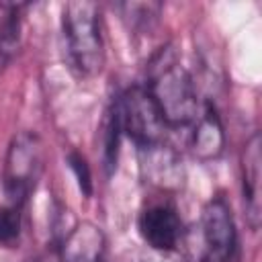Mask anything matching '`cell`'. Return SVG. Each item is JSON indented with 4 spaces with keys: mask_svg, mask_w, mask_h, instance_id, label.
Masks as SVG:
<instances>
[{
    "mask_svg": "<svg viewBox=\"0 0 262 262\" xmlns=\"http://www.w3.org/2000/svg\"><path fill=\"white\" fill-rule=\"evenodd\" d=\"M25 4L0 2V70H4L20 47V27Z\"/></svg>",
    "mask_w": 262,
    "mask_h": 262,
    "instance_id": "8fae6325",
    "label": "cell"
},
{
    "mask_svg": "<svg viewBox=\"0 0 262 262\" xmlns=\"http://www.w3.org/2000/svg\"><path fill=\"white\" fill-rule=\"evenodd\" d=\"M106 239L98 225L82 221L72 225L57 244L59 262H104Z\"/></svg>",
    "mask_w": 262,
    "mask_h": 262,
    "instance_id": "52a82bcc",
    "label": "cell"
},
{
    "mask_svg": "<svg viewBox=\"0 0 262 262\" xmlns=\"http://www.w3.org/2000/svg\"><path fill=\"white\" fill-rule=\"evenodd\" d=\"M141 239L156 252H174L184 235V223L178 207L168 196L145 203L137 217Z\"/></svg>",
    "mask_w": 262,
    "mask_h": 262,
    "instance_id": "8992f818",
    "label": "cell"
},
{
    "mask_svg": "<svg viewBox=\"0 0 262 262\" xmlns=\"http://www.w3.org/2000/svg\"><path fill=\"white\" fill-rule=\"evenodd\" d=\"M61 33L72 72L80 78L100 74L104 66V35L98 4L88 0L66 2L61 6Z\"/></svg>",
    "mask_w": 262,
    "mask_h": 262,
    "instance_id": "7a4b0ae2",
    "label": "cell"
},
{
    "mask_svg": "<svg viewBox=\"0 0 262 262\" xmlns=\"http://www.w3.org/2000/svg\"><path fill=\"white\" fill-rule=\"evenodd\" d=\"M139 156H141L139 168L143 172V178L149 184H154L162 190H176L182 186V182H184L182 160L164 141L156 143L151 147L139 149Z\"/></svg>",
    "mask_w": 262,
    "mask_h": 262,
    "instance_id": "ba28073f",
    "label": "cell"
},
{
    "mask_svg": "<svg viewBox=\"0 0 262 262\" xmlns=\"http://www.w3.org/2000/svg\"><path fill=\"white\" fill-rule=\"evenodd\" d=\"M45 168L43 141L35 131L16 133L6 149L2 166V188L6 201L14 207H25L35 192Z\"/></svg>",
    "mask_w": 262,
    "mask_h": 262,
    "instance_id": "3957f363",
    "label": "cell"
},
{
    "mask_svg": "<svg viewBox=\"0 0 262 262\" xmlns=\"http://www.w3.org/2000/svg\"><path fill=\"white\" fill-rule=\"evenodd\" d=\"M205 258L203 262H237L239 237L231 205L223 194H215L203 207L201 217Z\"/></svg>",
    "mask_w": 262,
    "mask_h": 262,
    "instance_id": "5b68a950",
    "label": "cell"
},
{
    "mask_svg": "<svg viewBox=\"0 0 262 262\" xmlns=\"http://www.w3.org/2000/svg\"><path fill=\"white\" fill-rule=\"evenodd\" d=\"M125 10V16L131 20L133 29L145 31L151 29V25L156 23L158 14H160V4L147 2V4H123L121 6Z\"/></svg>",
    "mask_w": 262,
    "mask_h": 262,
    "instance_id": "5bb4252c",
    "label": "cell"
},
{
    "mask_svg": "<svg viewBox=\"0 0 262 262\" xmlns=\"http://www.w3.org/2000/svg\"><path fill=\"white\" fill-rule=\"evenodd\" d=\"M260 133L254 131L242 151V196L248 225L260 227Z\"/></svg>",
    "mask_w": 262,
    "mask_h": 262,
    "instance_id": "9c48e42d",
    "label": "cell"
},
{
    "mask_svg": "<svg viewBox=\"0 0 262 262\" xmlns=\"http://www.w3.org/2000/svg\"><path fill=\"white\" fill-rule=\"evenodd\" d=\"M115 104L123 135H127L137 145V149L151 147L164 141L168 125L145 86L135 84L127 88L115 98Z\"/></svg>",
    "mask_w": 262,
    "mask_h": 262,
    "instance_id": "277c9868",
    "label": "cell"
},
{
    "mask_svg": "<svg viewBox=\"0 0 262 262\" xmlns=\"http://www.w3.org/2000/svg\"><path fill=\"white\" fill-rule=\"evenodd\" d=\"M121 137H123V129H121V121H119V113H117V104H115V100H113L111 106L104 111L102 125H100L102 164H104V170H106V172H113V170L117 168Z\"/></svg>",
    "mask_w": 262,
    "mask_h": 262,
    "instance_id": "7c38bea8",
    "label": "cell"
},
{
    "mask_svg": "<svg viewBox=\"0 0 262 262\" xmlns=\"http://www.w3.org/2000/svg\"><path fill=\"white\" fill-rule=\"evenodd\" d=\"M145 88L156 100L168 129L186 127L201 113L192 74L172 55L170 49H164L154 57Z\"/></svg>",
    "mask_w": 262,
    "mask_h": 262,
    "instance_id": "6da1fadb",
    "label": "cell"
},
{
    "mask_svg": "<svg viewBox=\"0 0 262 262\" xmlns=\"http://www.w3.org/2000/svg\"><path fill=\"white\" fill-rule=\"evenodd\" d=\"M68 166H70V170L74 172L80 190H82L86 196H90V194H92V174H90V166H88L86 158H84L80 151H70V154H68Z\"/></svg>",
    "mask_w": 262,
    "mask_h": 262,
    "instance_id": "9a60e30c",
    "label": "cell"
},
{
    "mask_svg": "<svg viewBox=\"0 0 262 262\" xmlns=\"http://www.w3.org/2000/svg\"><path fill=\"white\" fill-rule=\"evenodd\" d=\"M225 147V133H223V123L219 119L217 108L207 102L203 111L196 115L192 121V135H190V149L192 154L203 160H215L223 154Z\"/></svg>",
    "mask_w": 262,
    "mask_h": 262,
    "instance_id": "30bf717a",
    "label": "cell"
},
{
    "mask_svg": "<svg viewBox=\"0 0 262 262\" xmlns=\"http://www.w3.org/2000/svg\"><path fill=\"white\" fill-rule=\"evenodd\" d=\"M20 211V207H14L10 203L0 207V246H12L18 242L23 229Z\"/></svg>",
    "mask_w": 262,
    "mask_h": 262,
    "instance_id": "4fadbf2b",
    "label": "cell"
}]
</instances>
